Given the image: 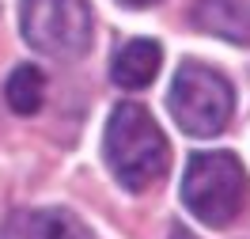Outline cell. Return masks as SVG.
I'll use <instances>...</instances> for the list:
<instances>
[{"label": "cell", "mask_w": 250, "mask_h": 239, "mask_svg": "<svg viewBox=\"0 0 250 239\" xmlns=\"http://www.w3.org/2000/svg\"><path fill=\"white\" fill-rule=\"evenodd\" d=\"M103 156L110 175L129 194H144L156 186L171 167V144L163 129L141 103H118L103 133Z\"/></svg>", "instance_id": "obj_1"}, {"label": "cell", "mask_w": 250, "mask_h": 239, "mask_svg": "<svg viewBox=\"0 0 250 239\" xmlns=\"http://www.w3.org/2000/svg\"><path fill=\"white\" fill-rule=\"evenodd\" d=\"M250 197L247 167L231 152H197L186 163L182 205L208 228H228L243 217Z\"/></svg>", "instance_id": "obj_2"}, {"label": "cell", "mask_w": 250, "mask_h": 239, "mask_svg": "<svg viewBox=\"0 0 250 239\" xmlns=\"http://www.w3.org/2000/svg\"><path fill=\"white\" fill-rule=\"evenodd\" d=\"M167 107H171V118L178 122L182 133L216 137L228 129L235 114V91L224 72H216L201 61H182L171 80Z\"/></svg>", "instance_id": "obj_3"}, {"label": "cell", "mask_w": 250, "mask_h": 239, "mask_svg": "<svg viewBox=\"0 0 250 239\" xmlns=\"http://www.w3.org/2000/svg\"><path fill=\"white\" fill-rule=\"evenodd\" d=\"M19 27L31 49L57 61H80L91 49L95 16L87 0H23Z\"/></svg>", "instance_id": "obj_4"}, {"label": "cell", "mask_w": 250, "mask_h": 239, "mask_svg": "<svg viewBox=\"0 0 250 239\" xmlns=\"http://www.w3.org/2000/svg\"><path fill=\"white\" fill-rule=\"evenodd\" d=\"M0 239H95V236L68 209H34V213L8 217L0 224Z\"/></svg>", "instance_id": "obj_5"}, {"label": "cell", "mask_w": 250, "mask_h": 239, "mask_svg": "<svg viewBox=\"0 0 250 239\" xmlns=\"http://www.w3.org/2000/svg\"><path fill=\"white\" fill-rule=\"evenodd\" d=\"M159 65H163L159 42H152V38H133V42H125V46L114 53L110 80H114L118 87H125V91H141V87H148V84L156 80Z\"/></svg>", "instance_id": "obj_6"}, {"label": "cell", "mask_w": 250, "mask_h": 239, "mask_svg": "<svg viewBox=\"0 0 250 239\" xmlns=\"http://www.w3.org/2000/svg\"><path fill=\"white\" fill-rule=\"evenodd\" d=\"M189 19L208 34H220L228 42L250 46V16L243 8V0H197Z\"/></svg>", "instance_id": "obj_7"}, {"label": "cell", "mask_w": 250, "mask_h": 239, "mask_svg": "<svg viewBox=\"0 0 250 239\" xmlns=\"http://www.w3.org/2000/svg\"><path fill=\"white\" fill-rule=\"evenodd\" d=\"M42 99H46V76H42V68L16 65L12 76L4 80V103L12 107V114L31 118V114L42 110Z\"/></svg>", "instance_id": "obj_8"}, {"label": "cell", "mask_w": 250, "mask_h": 239, "mask_svg": "<svg viewBox=\"0 0 250 239\" xmlns=\"http://www.w3.org/2000/svg\"><path fill=\"white\" fill-rule=\"evenodd\" d=\"M125 8H148V4H159V0H122Z\"/></svg>", "instance_id": "obj_9"}, {"label": "cell", "mask_w": 250, "mask_h": 239, "mask_svg": "<svg viewBox=\"0 0 250 239\" xmlns=\"http://www.w3.org/2000/svg\"><path fill=\"white\" fill-rule=\"evenodd\" d=\"M171 239H193V236H189L186 228H174V232H171Z\"/></svg>", "instance_id": "obj_10"}]
</instances>
